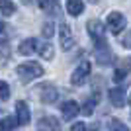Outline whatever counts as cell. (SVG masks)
<instances>
[{
    "instance_id": "7a4b0ae2",
    "label": "cell",
    "mask_w": 131,
    "mask_h": 131,
    "mask_svg": "<svg viewBox=\"0 0 131 131\" xmlns=\"http://www.w3.org/2000/svg\"><path fill=\"white\" fill-rule=\"evenodd\" d=\"M86 31H88V35L92 37V41L96 45L106 43V27L100 20H90V22L86 24Z\"/></svg>"
},
{
    "instance_id": "603a6c76",
    "label": "cell",
    "mask_w": 131,
    "mask_h": 131,
    "mask_svg": "<svg viewBox=\"0 0 131 131\" xmlns=\"http://www.w3.org/2000/svg\"><path fill=\"white\" fill-rule=\"evenodd\" d=\"M71 131H88V129H86V123H84V121H77V123H72Z\"/></svg>"
},
{
    "instance_id": "ffe728a7",
    "label": "cell",
    "mask_w": 131,
    "mask_h": 131,
    "mask_svg": "<svg viewBox=\"0 0 131 131\" xmlns=\"http://www.w3.org/2000/svg\"><path fill=\"white\" fill-rule=\"evenodd\" d=\"M41 33H43V37H53V33H55V26L51 22H45L43 24V27H41Z\"/></svg>"
},
{
    "instance_id": "ac0fdd59",
    "label": "cell",
    "mask_w": 131,
    "mask_h": 131,
    "mask_svg": "<svg viewBox=\"0 0 131 131\" xmlns=\"http://www.w3.org/2000/svg\"><path fill=\"white\" fill-rule=\"evenodd\" d=\"M18 125V119H14V117H4V119L0 121V131H12L14 127Z\"/></svg>"
},
{
    "instance_id": "9c48e42d",
    "label": "cell",
    "mask_w": 131,
    "mask_h": 131,
    "mask_svg": "<svg viewBox=\"0 0 131 131\" xmlns=\"http://www.w3.org/2000/svg\"><path fill=\"white\" fill-rule=\"evenodd\" d=\"M61 114H63V117H65L67 121H71L72 117H77V115L80 114V108H78V104L74 100H67L65 104L61 106Z\"/></svg>"
},
{
    "instance_id": "7402d4cb",
    "label": "cell",
    "mask_w": 131,
    "mask_h": 131,
    "mask_svg": "<svg viewBox=\"0 0 131 131\" xmlns=\"http://www.w3.org/2000/svg\"><path fill=\"white\" fill-rule=\"evenodd\" d=\"M110 131H129L119 119H112L110 121Z\"/></svg>"
},
{
    "instance_id": "8992f818",
    "label": "cell",
    "mask_w": 131,
    "mask_h": 131,
    "mask_svg": "<svg viewBox=\"0 0 131 131\" xmlns=\"http://www.w3.org/2000/svg\"><path fill=\"white\" fill-rule=\"evenodd\" d=\"M59 41H61V47L65 51H69V49H72V45H74V37H72V29L69 26H67L65 22L61 24V27H59Z\"/></svg>"
},
{
    "instance_id": "5bb4252c",
    "label": "cell",
    "mask_w": 131,
    "mask_h": 131,
    "mask_svg": "<svg viewBox=\"0 0 131 131\" xmlns=\"http://www.w3.org/2000/svg\"><path fill=\"white\" fill-rule=\"evenodd\" d=\"M98 100H100V94L98 92H94L90 98H86V102H84V108H80V112L84 115H92L94 114V108H96V104H98Z\"/></svg>"
},
{
    "instance_id": "52a82bcc",
    "label": "cell",
    "mask_w": 131,
    "mask_h": 131,
    "mask_svg": "<svg viewBox=\"0 0 131 131\" xmlns=\"http://www.w3.org/2000/svg\"><path fill=\"white\" fill-rule=\"evenodd\" d=\"M37 131H61V125L59 121H57V117H53V115H43V117H39L37 121Z\"/></svg>"
},
{
    "instance_id": "5b68a950",
    "label": "cell",
    "mask_w": 131,
    "mask_h": 131,
    "mask_svg": "<svg viewBox=\"0 0 131 131\" xmlns=\"http://www.w3.org/2000/svg\"><path fill=\"white\" fill-rule=\"evenodd\" d=\"M37 90H39V98H41L43 104H55L57 98H59L57 86H53V84H49V82H47V84H41Z\"/></svg>"
},
{
    "instance_id": "d4e9b609",
    "label": "cell",
    "mask_w": 131,
    "mask_h": 131,
    "mask_svg": "<svg viewBox=\"0 0 131 131\" xmlns=\"http://www.w3.org/2000/svg\"><path fill=\"white\" fill-rule=\"evenodd\" d=\"M4 29H6V26H4V22H2V20H0V35H2V33H4Z\"/></svg>"
},
{
    "instance_id": "9a60e30c",
    "label": "cell",
    "mask_w": 131,
    "mask_h": 131,
    "mask_svg": "<svg viewBox=\"0 0 131 131\" xmlns=\"http://www.w3.org/2000/svg\"><path fill=\"white\" fill-rule=\"evenodd\" d=\"M67 12L71 16H80L84 12V2L82 0H67Z\"/></svg>"
},
{
    "instance_id": "2e32d148",
    "label": "cell",
    "mask_w": 131,
    "mask_h": 131,
    "mask_svg": "<svg viewBox=\"0 0 131 131\" xmlns=\"http://www.w3.org/2000/svg\"><path fill=\"white\" fill-rule=\"evenodd\" d=\"M37 53L41 55V59H53V45L51 43H39Z\"/></svg>"
},
{
    "instance_id": "8fae6325",
    "label": "cell",
    "mask_w": 131,
    "mask_h": 131,
    "mask_svg": "<svg viewBox=\"0 0 131 131\" xmlns=\"http://www.w3.org/2000/svg\"><path fill=\"white\" fill-rule=\"evenodd\" d=\"M96 57H98V63H100V65H110V63H112L114 55H112V51H110L108 43L96 45Z\"/></svg>"
},
{
    "instance_id": "44dd1931",
    "label": "cell",
    "mask_w": 131,
    "mask_h": 131,
    "mask_svg": "<svg viewBox=\"0 0 131 131\" xmlns=\"http://www.w3.org/2000/svg\"><path fill=\"white\" fill-rule=\"evenodd\" d=\"M10 98V86H8V82L0 80V100H8Z\"/></svg>"
},
{
    "instance_id": "e0dca14e",
    "label": "cell",
    "mask_w": 131,
    "mask_h": 131,
    "mask_svg": "<svg viewBox=\"0 0 131 131\" xmlns=\"http://www.w3.org/2000/svg\"><path fill=\"white\" fill-rule=\"evenodd\" d=\"M0 10H2L4 16H12L16 12V4L12 0H0Z\"/></svg>"
},
{
    "instance_id": "cb8c5ba5",
    "label": "cell",
    "mask_w": 131,
    "mask_h": 131,
    "mask_svg": "<svg viewBox=\"0 0 131 131\" xmlns=\"http://www.w3.org/2000/svg\"><path fill=\"white\" fill-rule=\"evenodd\" d=\"M123 47H131V31H129V35L123 39Z\"/></svg>"
},
{
    "instance_id": "277c9868",
    "label": "cell",
    "mask_w": 131,
    "mask_h": 131,
    "mask_svg": "<svg viewBox=\"0 0 131 131\" xmlns=\"http://www.w3.org/2000/svg\"><path fill=\"white\" fill-rule=\"evenodd\" d=\"M90 61H82L80 65L72 71L71 74V84H74V86H82L84 82L88 80V77H90Z\"/></svg>"
},
{
    "instance_id": "7c38bea8",
    "label": "cell",
    "mask_w": 131,
    "mask_h": 131,
    "mask_svg": "<svg viewBox=\"0 0 131 131\" xmlns=\"http://www.w3.org/2000/svg\"><path fill=\"white\" fill-rule=\"evenodd\" d=\"M110 102L115 108H123L125 106V90L123 88H112L110 90Z\"/></svg>"
},
{
    "instance_id": "3957f363",
    "label": "cell",
    "mask_w": 131,
    "mask_h": 131,
    "mask_svg": "<svg viewBox=\"0 0 131 131\" xmlns=\"http://www.w3.org/2000/svg\"><path fill=\"white\" fill-rule=\"evenodd\" d=\"M106 24H108L110 31L114 33V35H119V33L125 29L127 20H125V16H123L121 12H110V14H108V20H106Z\"/></svg>"
},
{
    "instance_id": "d6986e66",
    "label": "cell",
    "mask_w": 131,
    "mask_h": 131,
    "mask_svg": "<svg viewBox=\"0 0 131 131\" xmlns=\"http://www.w3.org/2000/svg\"><path fill=\"white\" fill-rule=\"evenodd\" d=\"M37 4L41 10L45 12H53L55 8H57V4H59V0H37Z\"/></svg>"
},
{
    "instance_id": "30bf717a",
    "label": "cell",
    "mask_w": 131,
    "mask_h": 131,
    "mask_svg": "<svg viewBox=\"0 0 131 131\" xmlns=\"http://www.w3.org/2000/svg\"><path fill=\"white\" fill-rule=\"evenodd\" d=\"M39 47V41L35 37H27L24 39L22 43H20V47H18V51H20V55H26V57H29V55H33L35 51H37Z\"/></svg>"
},
{
    "instance_id": "4fadbf2b",
    "label": "cell",
    "mask_w": 131,
    "mask_h": 131,
    "mask_svg": "<svg viewBox=\"0 0 131 131\" xmlns=\"http://www.w3.org/2000/svg\"><path fill=\"white\" fill-rule=\"evenodd\" d=\"M129 71H131V61H127V59H121V61H119V67L115 69L114 80H115V82L123 80V78H125L127 74H129Z\"/></svg>"
},
{
    "instance_id": "6da1fadb",
    "label": "cell",
    "mask_w": 131,
    "mask_h": 131,
    "mask_svg": "<svg viewBox=\"0 0 131 131\" xmlns=\"http://www.w3.org/2000/svg\"><path fill=\"white\" fill-rule=\"evenodd\" d=\"M16 72H18V78L24 84H27V82L35 80V78H39L43 74V67L39 65V63H35V61H26L22 65H18Z\"/></svg>"
},
{
    "instance_id": "ba28073f",
    "label": "cell",
    "mask_w": 131,
    "mask_h": 131,
    "mask_svg": "<svg viewBox=\"0 0 131 131\" xmlns=\"http://www.w3.org/2000/svg\"><path fill=\"white\" fill-rule=\"evenodd\" d=\"M16 119H18V125H27L29 119H31V114H29V106L20 100L16 104Z\"/></svg>"
}]
</instances>
